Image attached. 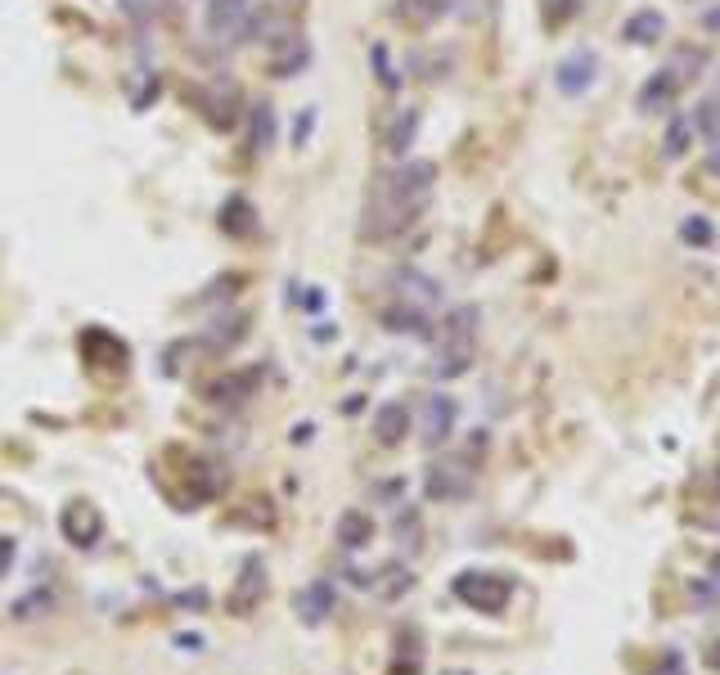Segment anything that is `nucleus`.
I'll list each match as a JSON object with an SVG mask.
<instances>
[{
	"label": "nucleus",
	"mask_w": 720,
	"mask_h": 675,
	"mask_svg": "<svg viewBox=\"0 0 720 675\" xmlns=\"http://www.w3.org/2000/svg\"><path fill=\"white\" fill-rule=\"evenodd\" d=\"M423 212V203H410V198H396L392 189L378 180L374 194H369V207H365V221H360V234L365 239H396L401 230H410L414 216Z\"/></svg>",
	"instance_id": "obj_1"
},
{
	"label": "nucleus",
	"mask_w": 720,
	"mask_h": 675,
	"mask_svg": "<svg viewBox=\"0 0 720 675\" xmlns=\"http://www.w3.org/2000/svg\"><path fill=\"white\" fill-rule=\"evenodd\" d=\"M450 590H455V599L468 603L473 612L495 617V612H504V603H509L513 581L500 572H459L455 581H450Z\"/></svg>",
	"instance_id": "obj_2"
},
{
	"label": "nucleus",
	"mask_w": 720,
	"mask_h": 675,
	"mask_svg": "<svg viewBox=\"0 0 720 675\" xmlns=\"http://www.w3.org/2000/svg\"><path fill=\"white\" fill-rule=\"evenodd\" d=\"M59 531L72 549H95L104 540V513L90 500H68L59 509Z\"/></svg>",
	"instance_id": "obj_3"
},
{
	"label": "nucleus",
	"mask_w": 720,
	"mask_h": 675,
	"mask_svg": "<svg viewBox=\"0 0 720 675\" xmlns=\"http://www.w3.org/2000/svg\"><path fill=\"white\" fill-rule=\"evenodd\" d=\"M468 491H473V468L459 464V459H437V464L423 473V495L437 504L464 500Z\"/></svg>",
	"instance_id": "obj_4"
},
{
	"label": "nucleus",
	"mask_w": 720,
	"mask_h": 675,
	"mask_svg": "<svg viewBox=\"0 0 720 675\" xmlns=\"http://www.w3.org/2000/svg\"><path fill=\"white\" fill-rule=\"evenodd\" d=\"M248 18H252V0H207L203 23L216 41H234V36H243Z\"/></svg>",
	"instance_id": "obj_5"
},
{
	"label": "nucleus",
	"mask_w": 720,
	"mask_h": 675,
	"mask_svg": "<svg viewBox=\"0 0 720 675\" xmlns=\"http://www.w3.org/2000/svg\"><path fill=\"white\" fill-rule=\"evenodd\" d=\"M261 599H266V563H261V554H248V558H243L239 581H234L230 612H234V617H248Z\"/></svg>",
	"instance_id": "obj_6"
},
{
	"label": "nucleus",
	"mask_w": 720,
	"mask_h": 675,
	"mask_svg": "<svg viewBox=\"0 0 720 675\" xmlns=\"http://www.w3.org/2000/svg\"><path fill=\"white\" fill-rule=\"evenodd\" d=\"M81 351H86L90 365L108 369V374H122L126 360H131L126 342L117 338V333H108V329H86V333H81Z\"/></svg>",
	"instance_id": "obj_7"
},
{
	"label": "nucleus",
	"mask_w": 720,
	"mask_h": 675,
	"mask_svg": "<svg viewBox=\"0 0 720 675\" xmlns=\"http://www.w3.org/2000/svg\"><path fill=\"white\" fill-rule=\"evenodd\" d=\"M387 189H392L396 198H410V203H423V198L432 194V180H437V167L432 162H405V167H396L392 176H378Z\"/></svg>",
	"instance_id": "obj_8"
},
{
	"label": "nucleus",
	"mask_w": 720,
	"mask_h": 675,
	"mask_svg": "<svg viewBox=\"0 0 720 675\" xmlns=\"http://www.w3.org/2000/svg\"><path fill=\"white\" fill-rule=\"evenodd\" d=\"M455 414H459L455 396L432 392L428 405H423V446L432 450V446H441V441H450V432H455Z\"/></svg>",
	"instance_id": "obj_9"
},
{
	"label": "nucleus",
	"mask_w": 720,
	"mask_h": 675,
	"mask_svg": "<svg viewBox=\"0 0 720 675\" xmlns=\"http://www.w3.org/2000/svg\"><path fill=\"white\" fill-rule=\"evenodd\" d=\"M383 329L392 333H410V338H437V324H432L428 306H414V302H392L383 306Z\"/></svg>",
	"instance_id": "obj_10"
},
{
	"label": "nucleus",
	"mask_w": 720,
	"mask_h": 675,
	"mask_svg": "<svg viewBox=\"0 0 720 675\" xmlns=\"http://www.w3.org/2000/svg\"><path fill=\"white\" fill-rule=\"evenodd\" d=\"M261 383V369H243V374H221L203 387V401L212 405H243Z\"/></svg>",
	"instance_id": "obj_11"
},
{
	"label": "nucleus",
	"mask_w": 720,
	"mask_h": 675,
	"mask_svg": "<svg viewBox=\"0 0 720 675\" xmlns=\"http://www.w3.org/2000/svg\"><path fill=\"white\" fill-rule=\"evenodd\" d=\"M594 72H599V59H594L590 50H576V54H567L563 63H558V90L563 95H585L590 90V81H594Z\"/></svg>",
	"instance_id": "obj_12"
},
{
	"label": "nucleus",
	"mask_w": 720,
	"mask_h": 675,
	"mask_svg": "<svg viewBox=\"0 0 720 675\" xmlns=\"http://www.w3.org/2000/svg\"><path fill=\"white\" fill-rule=\"evenodd\" d=\"M680 81L684 77L675 68H657L653 77L639 86V108H644V113H662V108H671L675 95H680Z\"/></svg>",
	"instance_id": "obj_13"
},
{
	"label": "nucleus",
	"mask_w": 720,
	"mask_h": 675,
	"mask_svg": "<svg viewBox=\"0 0 720 675\" xmlns=\"http://www.w3.org/2000/svg\"><path fill=\"white\" fill-rule=\"evenodd\" d=\"M293 608H297V617H302L306 626H320V621L333 612V585L329 581H311L306 590H297Z\"/></svg>",
	"instance_id": "obj_14"
},
{
	"label": "nucleus",
	"mask_w": 720,
	"mask_h": 675,
	"mask_svg": "<svg viewBox=\"0 0 720 675\" xmlns=\"http://www.w3.org/2000/svg\"><path fill=\"white\" fill-rule=\"evenodd\" d=\"M234 108H239V90L234 86H212V90H203V117L216 126V131H230L234 126Z\"/></svg>",
	"instance_id": "obj_15"
},
{
	"label": "nucleus",
	"mask_w": 720,
	"mask_h": 675,
	"mask_svg": "<svg viewBox=\"0 0 720 675\" xmlns=\"http://www.w3.org/2000/svg\"><path fill=\"white\" fill-rule=\"evenodd\" d=\"M248 149L252 153H270V149H275V108L261 104V99L248 108Z\"/></svg>",
	"instance_id": "obj_16"
},
{
	"label": "nucleus",
	"mask_w": 720,
	"mask_h": 675,
	"mask_svg": "<svg viewBox=\"0 0 720 675\" xmlns=\"http://www.w3.org/2000/svg\"><path fill=\"white\" fill-rule=\"evenodd\" d=\"M405 432H410V410H405L401 401H387L383 410L374 414V437L383 441V446H396V441H405Z\"/></svg>",
	"instance_id": "obj_17"
},
{
	"label": "nucleus",
	"mask_w": 720,
	"mask_h": 675,
	"mask_svg": "<svg viewBox=\"0 0 720 675\" xmlns=\"http://www.w3.org/2000/svg\"><path fill=\"white\" fill-rule=\"evenodd\" d=\"M392 284L401 288V302H414V306H432V302L441 297L437 279L419 275V270H396V275H392Z\"/></svg>",
	"instance_id": "obj_18"
},
{
	"label": "nucleus",
	"mask_w": 720,
	"mask_h": 675,
	"mask_svg": "<svg viewBox=\"0 0 720 675\" xmlns=\"http://www.w3.org/2000/svg\"><path fill=\"white\" fill-rule=\"evenodd\" d=\"M662 32H666V18L657 14V9H639V14H630L626 27H621V36H626L630 45H653V41H662Z\"/></svg>",
	"instance_id": "obj_19"
},
{
	"label": "nucleus",
	"mask_w": 720,
	"mask_h": 675,
	"mask_svg": "<svg viewBox=\"0 0 720 675\" xmlns=\"http://www.w3.org/2000/svg\"><path fill=\"white\" fill-rule=\"evenodd\" d=\"M306 63H311V50H306V41H297V36H284V45H279L275 59H270V77H297Z\"/></svg>",
	"instance_id": "obj_20"
},
{
	"label": "nucleus",
	"mask_w": 720,
	"mask_h": 675,
	"mask_svg": "<svg viewBox=\"0 0 720 675\" xmlns=\"http://www.w3.org/2000/svg\"><path fill=\"white\" fill-rule=\"evenodd\" d=\"M473 365V338H441V356H437V374L455 378Z\"/></svg>",
	"instance_id": "obj_21"
},
{
	"label": "nucleus",
	"mask_w": 720,
	"mask_h": 675,
	"mask_svg": "<svg viewBox=\"0 0 720 675\" xmlns=\"http://www.w3.org/2000/svg\"><path fill=\"white\" fill-rule=\"evenodd\" d=\"M221 230L239 234V239H252V234H257V212H252L248 198H230V203L221 207Z\"/></svg>",
	"instance_id": "obj_22"
},
{
	"label": "nucleus",
	"mask_w": 720,
	"mask_h": 675,
	"mask_svg": "<svg viewBox=\"0 0 720 675\" xmlns=\"http://www.w3.org/2000/svg\"><path fill=\"white\" fill-rule=\"evenodd\" d=\"M374 540V518L369 513H360V509H347L338 518V545H347V549H360V545H369Z\"/></svg>",
	"instance_id": "obj_23"
},
{
	"label": "nucleus",
	"mask_w": 720,
	"mask_h": 675,
	"mask_svg": "<svg viewBox=\"0 0 720 675\" xmlns=\"http://www.w3.org/2000/svg\"><path fill=\"white\" fill-rule=\"evenodd\" d=\"M414 135H419V108H401V113L392 117V126H387V153L401 158L414 144Z\"/></svg>",
	"instance_id": "obj_24"
},
{
	"label": "nucleus",
	"mask_w": 720,
	"mask_h": 675,
	"mask_svg": "<svg viewBox=\"0 0 720 675\" xmlns=\"http://www.w3.org/2000/svg\"><path fill=\"white\" fill-rule=\"evenodd\" d=\"M446 9H450V0H401V5H396V14H401L405 23L428 27V23H437Z\"/></svg>",
	"instance_id": "obj_25"
},
{
	"label": "nucleus",
	"mask_w": 720,
	"mask_h": 675,
	"mask_svg": "<svg viewBox=\"0 0 720 675\" xmlns=\"http://www.w3.org/2000/svg\"><path fill=\"white\" fill-rule=\"evenodd\" d=\"M54 612V594L50 590H32V594H23V599H14V617L18 621H36V617H50Z\"/></svg>",
	"instance_id": "obj_26"
},
{
	"label": "nucleus",
	"mask_w": 720,
	"mask_h": 675,
	"mask_svg": "<svg viewBox=\"0 0 720 675\" xmlns=\"http://www.w3.org/2000/svg\"><path fill=\"white\" fill-rule=\"evenodd\" d=\"M689 140H693V126L684 122V117H671V126H666V135H662V153L666 158H684Z\"/></svg>",
	"instance_id": "obj_27"
},
{
	"label": "nucleus",
	"mask_w": 720,
	"mask_h": 675,
	"mask_svg": "<svg viewBox=\"0 0 720 675\" xmlns=\"http://www.w3.org/2000/svg\"><path fill=\"white\" fill-rule=\"evenodd\" d=\"M122 5V14L131 18V23H153V18L167 9V0H117Z\"/></svg>",
	"instance_id": "obj_28"
},
{
	"label": "nucleus",
	"mask_w": 720,
	"mask_h": 675,
	"mask_svg": "<svg viewBox=\"0 0 720 675\" xmlns=\"http://www.w3.org/2000/svg\"><path fill=\"white\" fill-rule=\"evenodd\" d=\"M243 333H248V320H243V315L234 320V315H230V320H221L212 333H207V338H212V347H230V342H239Z\"/></svg>",
	"instance_id": "obj_29"
},
{
	"label": "nucleus",
	"mask_w": 720,
	"mask_h": 675,
	"mask_svg": "<svg viewBox=\"0 0 720 675\" xmlns=\"http://www.w3.org/2000/svg\"><path fill=\"white\" fill-rule=\"evenodd\" d=\"M698 126H702V135H707L711 144L720 140V99H702L698 104Z\"/></svg>",
	"instance_id": "obj_30"
},
{
	"label": "nucleus",
	"mask_w": 720,
	"mask_h": 675,
	"mask_svg": "<svg viewBox=\"0 0 720 675\" xmlns=\"http://www.w3.org/2000/svg\"><path fill=\"white\" fill-rule=\"evenodd\" d=\"M369 54H374V72H378V81H383L387 90L401 86V81H396V72H392V63H387V45H374Z\"/></svg>",
	"instance_id": "obj_31"
},
{
	"label": "nucleus",
	"mask_w": 720,
	"mask_h": 675,
	"mask_svg": "<svg viewBox=\"0 0 720 675\" xmlns=\"http://www.w3.org/2000/svg\"><path fill=\"white\" fill-rule=\"evenodd\" d=\"M680 234H684V243H698V248L702 243H711V225L702 221V216H689V221L680 225Z\"/></svg>",
	"instance_id": "obj_32"
},
{
	"label": "nucleus",
	"mask_w": 720,
	"mask_h": 675,
	"mask_svg": "<svg viewBox=\"0 0 720 675\" xmlns=\"http://www.w3.org/2000/svg\"><path fill=\"white\" fill-rule=\"evenodd\" d=\"M387 576H392V581L378 585V590H383V599H396V594L410 590V572H405V567H387Z\"/></svg>",
	"instance_id": "obj_33"
},
{
	"label": "nucleus",
	"mask_w": 720,
	"mask_h": 675,
	"mask_svg": "<svg viewBox=\"0 0 720 675\" xmlns=\"http://www.w3.org/2000/svg\"><path fill=\"white\" fill-rule=\"evenodd\" d=\"M572 9H576V0H545V18H549V23H563Z\"/></svg>",
	"instance_id": "obj_34"
},
{
	"label": "nucleus",
	"mask_w": 720,
	"mask_h": 675,
	"mask_svg": "<svg viewBox=\"0 0 720 675\" xmlns=\"http://www.w3.org/2000/svg\"><path fill=\"white\" fill-rule=\"evenodd\" d=\"M171 603H180V608H207V590H180L171 594Z\"/></svg>",
	"instance_id": "obj_35"
},
{
	"label": "nucleus",
	"mask_w": 720,
	"mask_h": 675,
	"mask_svg": "<svg viewBox=\"0 0 720 675\" xmlns=\"http://www.w3.org/2000/svg\"><path fill=\"white\" fill-rule=\"evenodd\" d=\"M311 126H315V108H306V113L297 117V126H293V144H297V149H302V144H306V135H311Z\"/></svg>",
	"instance_id": "obj_36"
},
{
	"label": "nucleus",
	"mask_w": 720,
	"mask_h": 675,
	"mask_svg": "<svg viewBox=\"0 0 720 675\" xmlns=\"http://www.w3.org/2000/svg\"><path fill=\"white\" fill-rule=\"evenodd\" d=\"M14 554H18L14 536H0V576H9V567H14Z\"/></svg>",
	"instance_id": "obj_37"
},
{
	"label": "nucleus",
	"mask_w": 720,
	"mask_h": 675,
	"mask_svg": "<svg viewBox=\"0 0 720 675\" xmlns=\"http://www.w3.org/2000/svg\"><path fill=\"white\" fill-rule=\"evenodd\" d=\"M176 644L185 648V653H198V648H203V639H198V635H176Z\"/></svg>",
	"instance_id": "obj_38"
},
{
	"label": "nucleus",
	"mask_w": 720,
	"mask_h": 675,
	"mask_svg": "<svg viewBox=\"0 0 720 675\" xmlns=\"http://www.w3.org/2000/svg\"><path fill=\"white\" fill-rule=\"evenodd\" d=\"M702 27H707V32H720V5H716V9H707V14H702Z\"/></svg>",
	"instance_id": "obj_39"
},
{
	"label": "nucleus",
	"mask_w": 720,
	"mask_h": 675,
	"mask_svg": "<svg viewBox=\"0 0 720 675\" xmlns=\"http://www.w3.org/2000/svg\"><path fill=\"white\" fill-rule=\"evenodd\" d=\"M707 666H711V671H720V639H716V648L707 653Z\"/></svg>",
	"instance_id": "obj_40"
},
{
	"label": "nucleus",
	"mask_w": 720,
	"mask_h": 675,
	"mask_svg": "<svg viewBox=\"0 0 720 675\" xmlns=\"http://www.w3.org/2000/svg\"><path fill=\"white\" fill-rule=\"evenodd\" d=\"M707 167H711V171H720V140H716V149H711V158H707Z\"/></svg>",
	"instance_id": "obj_41"
},
{
	"label": "nucleus",
	"mask_w": 720,
	"mask_h": 675,
	"mask_svg": "<svg viewBox=\"0 0 720 675\" xmlns=\"http://www.w3.org/2000/svg\"><path fill=\"white\" fill-rule=\"evenodd\" d=\"M711 581H716V585H720V554H716V558H711Z\"/></svg>",
	"instance_id": "obj_42"
},
{
	"label": "nucleus",
	"mask_w": 720,
	"mask_h": 675,
	"mask_svg": "<svg viewBox=\"0 0 720 675\" xmlns=\"http://www.w3.org/2000/svg\"><path fill=\"white\" fill-rule=\"evenodd\" d=\"M446 675H468V671H446Z\"/></svg>",
	"instance_id": "obj_43"
},
{
	"label": "nucleus",
	"mask_w": 720,
	"mask_h": 675,
	"mask_svg": "<svg viewBox=\"0 0 720 675\" xmlns=\"http://www.w3.org/2000/svg\"><path fill=\"white\" fill-rule=\"evenodd\" d=\"M716 486H720V473H716Z\"/></svg>",
	"instance_id": "obj_44"
}]
</instances>
